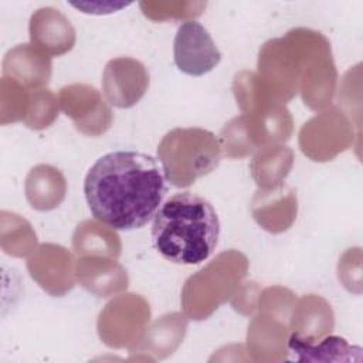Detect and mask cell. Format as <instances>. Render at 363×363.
Returning <instances> with one entry per match:
<instances>
[{"label": "cell", "mask_w": 363, "mask_h": 363, "mask_svg": "<svg viewBox=\"0 0 363 363\" xmlns=\"http://www.w3.org/2000/svg\"><path fill=\"white\" fill-rule=\"evenodd\" d=\"M84 193L95 220L113 230L130 231L155 217L166 194V176L153 156L115 150L89 167Z\"/></svg>", "instance_id": "6da1fadb"}, {"label": "cell", "mask_w": 363, "mask_h": 363, "mask_svg": "<svg viewBox=\"0 0 363 363\" xmlns=\"http://www.w3.org/2000/svg\"><path fill=\"white\" fill-rule=\"evenodd\" d=\"M220 220L213 204L191 191L169 197L153 217L152 238L167 261L196 265L206 261L218 242Z\"/></svg>", "instance_id": "7a4b0ae2"}, {"label": "cell", "mask_w": 363, "mask_h": 363, "mask_svg": "<svg viewBox=\"0 0 363 363\" xmlns=\"http://www.w3.org/2000/svg\"><path fill=\"white\" fill-rule=\"evenodd\" d=\"M221 146L210 130L174 128L157 146V157L166 179L176 187H189L211 173L220 163Z\"/></svg>", "instance_id": "3957f363"}, {"label": "cell", "mask_w": 363, "mask_h": 363, "mask_svg": "<svg viewBox=\"0 0 363 363\" xmlns=\"http://www.w3.org/2000/svg\"><path fill=\"white\" fill-rule=\"evenodd\" d=\"M173 57L176 67L191 77H201L213 71L221 61V52L210 33L194 20H187L177 28Z\"/></svg>", "instance_id": "277c9868"}, {"label": "cell", "mask_w": 363, "mask_h": 363, "mask_svg": "<svg viewBox=\"0 0 363 363\" xmlns=\"http://www.w3.org/2000/svg\"><path fill=\"white\" fill-rule=\"evenodd\" d=\"M149 86V74L145 65L130 57H118L105 65L102 91L106 101L121 109L140 101Z\"/></svg>", "instance_id": "5b68a950"}]
</instances>
